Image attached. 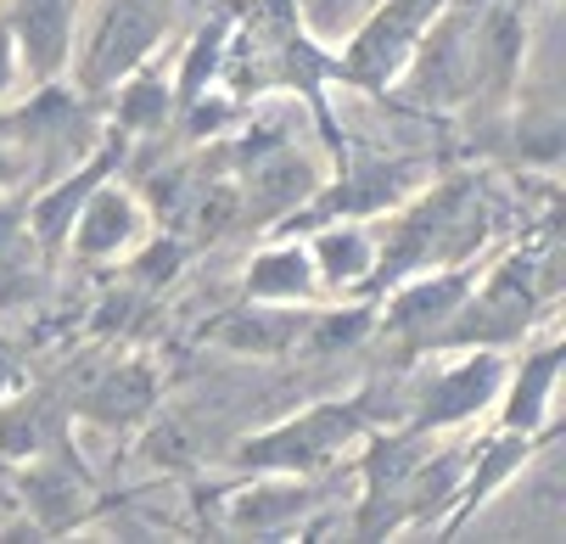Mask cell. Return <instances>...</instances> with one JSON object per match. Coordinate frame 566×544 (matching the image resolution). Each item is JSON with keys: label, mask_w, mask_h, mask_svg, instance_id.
<instances>
[{"label": "cell", "mask_w": 566, "mask_h": 544, "mask_svg": "<svg viewBox=\"0 0 566 544\" xmlns=\"http://www.w3.org/2000/svg\"><path fill=\"white\" fill-rule=\"evenodd\" d=\"M314 286H319V275H314V264H308L303 248H270V253H259L248 264V292L259 303H281L286 308V303L314 297Z\"/></svg>", "instance_id": "cell-7"}, {"label": "cell", "mask_w": 566, "mask_h": 544, "mask_svg": "<svg viewBox=\"0 0 566 544\" xmlns=\"http://www.w3.org/2000/svg\"><path fill=\"white\" fill-rule=\"evenodd\" d=\"M12 381H18V365H12V354H7V348H0V394H7Z\"/></svg>", "instance_id": "cell-19"}, {"label": "cell", "mask_w": 566, "mask_h": 544, "mask_svg": "<svg viewBox=\"0 0 566 544\" xmlns=\"http://www.w3.org/2000/svg\"><path fill=\"white\" fill-rule=\"evenodd\" d=\"M460 303H465V281H460V275L416 281L410 292H403V297L392 303V321H398V326H432V321L460 315Z\"/></svg>", "instance_id": "cell-12"}, {"label": "cell", "mask_w": 566, "mask_h": 544, "mask_svg": "<svg viewBox=\"0 0 566 544\" xmlns=\"http://www.w3.org/2000/svg\"><path fill=\"white\" fill-rule=\"evenodd\" d=\"M12 45H18L29 73L51 80L67 62V0H23L12 18Z\"/></svg>", "instance_id": "cell-6"}, {"label": "cell", "mask_w": 566, "mask_h": 544, "mask_svg": "<svg viewBox=\"0 0 566 544\" xmlns=\"http://www.w3.org/2000/svg\"><path fill=\"white\" fill-rule=\"evenodd\" d=\"M555 348H544V354H533L527 365H522V376H516V387H511V410H505V427L511 432H538L544 427V416H549V399H555Z\"/></svg>", "instance_id": "cell-9"}, {"label": "cell", "mask_w": 566, "mask_h": 544, "mask_svg": "<svg viewBox=\"0 0 566 544\" xmlns=\"http://www.w3.org/2000/svg\"><path fill=\"white\" fill-rule=\"evenodd\" d=\"M151 405V376L140 365H118L107 370L91 394H85V410L102 416V421H135L140 410Z\"/></svg>", "instance_id": "cell-11"}, {"label": "cell", "mask_w": 566, "mask_h": 544, "mask_svg": "<svg viewBox=\"0 0 566 544\" xmlns=\"http://www.w3.org/2000/svg\"><path fill=\"white\" fill-rule=\"evenodd\" d=\"M308 264L319 281L332 286H348V281H365V270H376V242L365 230L343 224V230H319L314 248H308Z\"/></svg>", "instance_id": "cell-8"}, {"label": "cell", "mask_w": 566, "mask_h": 544, "mask_svg": "<svg viewBox=\"0 0 566 544\" xmlns=\"http://www.w3.org/2000/svg\"><path fill=\"white\" fill-rule=\"evenodd\" d=\"M230 348H253V354H275L297 337V321L292 315H235L224 332H219Z\"/></svg>", "instance_id": "cell-15"}, {"label": "cell", "mask_w": 566, "mask_h": 544, "mask_svg": "<svg viewBox=\"0 0 566 544\" xmlns=\"http://www.w3.org/2000/svg\"><path fill=\"white\" fill-rule=\"evenodd\" d=\"M0 180H12V151H7V140H0Z\"/></svg>", "instance_id": "cell-20"}, {"label": "cell", "mask_w": 566, "mask_h": 544, "mask_svg": "<svg viewBox=\"0 0 566 544\" xmlns=\"http://www.w3.org/2000/svg\"><path fill=\"white\" fill-rule=\"evenodd\" d=\"M140 237V202L118 186H91V197L73 213V248L85 259H113Z\"/></svg>", "instance_id": "cell-4"}, {"label": "cell", "mask_w": 566, "mask_h": 544, "mask_svg": "<svg viewBox=\"0 0 566 544\" xmlns=\"http://www.w3.org/2000/svg\"><path fill=\"white\" fill-rule=\"evenodd\" d=\"M354 410H308L303 421L281 427V432H264L248 443V460L259 465H314V460H326L332 449H343L354 438Z\"/></svg>", "instance_id": "cell-2"}, {"label": "cell", "mask_w": 566, "mask_h": 544, "mask_svg": "<svg viewBox=\"0 0 566 544\" xmlns=\"http://www.w3.org/2000/svg\"><path fill=\"white\" fill-rule=\"evenodd\" d=\"M365 332V315H348V321H319V332H314V348H337V343H354Z\"/></svg>", "instance_id": "cell-17"}, {"label": "cell", "mask_w": 566, "mask_h": 544, "mask_svg": "<svg viewBox=\"0 0 566 544\" xmlns=\"http://www.w3.org/2000/svg\"><path fill=\"white\" fill-rule=\"evenodd\" d=\"M23 500L34 505L40 527H67L78 516V483L62 472V465H34L23 478Z\"/></svg>", "instance_id": "cell-13"}, {"label": "cell", "mask_w": 566, "mask_h": 544, "mask_svg": "<svg viewBox=\"0 0 566 544\" xmlns=\"http://www.w3.org/2000/svg\"><path fill=\"white\" fill-rule=\"evenodd\" d=\"M427 18H432V0H387V7L359 29V40L348 45V73L365 85H387L392 73L416 56Z\"/></svg>", "instance_id": "cell-1"}, {"label": "cell", "mask_w": 566, "mask_h": 544, "mask_svg": "<svg viewBox=\"0 0 566 544\" xmlns=\"http://www.w3.org/2000/svg\"><path fill=\"white\" fill-rule=\"evenodd\" d=\"M308 489L303 483H270V489H241L235 500H230V522L235 527H259V533H270V527H281V522H292V516H303L308 511Z\"/></svg>", "instance_id": "cell-10"}, {"label": "cell", "mask_w": 566, "mask_h": 544, "mask_svg": "<svg viewBox=\"0 0 566 544\" xmlns=\"http://www.w3.org/2000/svg\"><path fill=\"white\" fill-rule=\"evenodd\" d=\"M500 394V359L494 354H476V359H460L454 370H443L427 394V427H449V421H465L476 416Z\"/></svg>", "instance_id": "cell-5"}, {"label": "cell", "mask_w": 566, "mask_h": 544, "mask_svg": "<svg viewBox=\"0 0 566 544\" xmlns=\"http://www.w3.org/2000/svg\"><path fill=\"white\" fill-rule=\"evenodd\" d=\"M151 45H157V18L129 0V7H118V12L102 23V34H96V45H91V56H85V85H91V91H107V85L129 80Z\"/></svg>", "instance_id": "cell-3"}, {"label": "cell", "mask_w": 566, "mask_h": 544, "mask_svg": "<svg viewBox=\"0 0 566 544\" xmlns=\"http://www.w3.org/2000/svg\"><path fill=\"white\" fill-rule=\"evenodd\" d=\"M169 107H175V96H169L164 80H129L118 91V124L124 129H164Z\"/></svg>", "instance_id": "cell-14"}, {"label": "cell", "mask_w": 566, "mask_h": 544, "mask_svg": "<svg viewBox=\"0 0 566 544\" xmlns=\"http://www.w3.org/2000/svg\"><path fill=\"white\" fill-rule=\"evenodd\" d=\"M45 449V410L40 405H7L0 410V454L12 460H34Z\"/></svg>", "instance_id": "cell-16"}, {"label": "cell", "mask_w": 566, "mask_h": 544, "mask_svg": "<svg viewBox=\"0 0 566 544\" xmlns=\"http://www.w3.org/2000/svg\"><path fill=\"white\" fill-rule=\"evenodd\" d=\"M12 80H18V45H12V29L0 23V96L12 91Z\"/></svg>", "instance_id": "cell-18"}]
</instances>
